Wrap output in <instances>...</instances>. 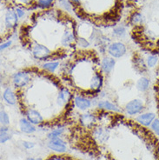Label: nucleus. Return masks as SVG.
Here are the masks:
<instances>
[{"mask_svg":"<svg viewBox=\"0 0 159 160\" xmlns=\"http://www.w3.org/2000/svg\"><path fill=\"white\" fill-rule=\"evenodd\" d=\"M24 147L25 149H32L34 147V143H32V142H24Z\"/></svg>","mask_w":159,"mask_h":160,"instance_id":"nucleus-29","label":"nucleus"},{"mask_svg":"<svg viewBox=\"0 0 159 160\" xmlns=\"http://www.w3.org/2000/svg\"><path fill=\"white\" fill-rule=\"evenodd\" d=\"M59 66V63L58 62H48L45 63L43 65L44 69L50 72H54L57 70V68Z\"/></svg>","mask_w":159,"mask_h":160,"instance_id":"nucleus-22","label":"nucleus"},{"mask_svg":"<svg viewBox=\"0 0 159 160\" xmlns=\"http://www.w3.org/2000/svg\"><path fill=\"white\" fill-rule=\"evenodd\" d=\"M108 52L112 58H117L123 57L126 53V47L123 43L115 42V43H113L109 46Z\"/></svg>","mask_w":159,"mask_h":160,"instance_id":"nucleus-2","label":"nucleus"},{"mask_svg":"<svg viewBox=\"0 0 159 160\" xmlns=\"http://www.w3.org/2000/svg\"><path fill=\"white\" fill-rule=\"evenodd\" d=\"M159 57L157 54H150L146 58V65L148 68H154L158 64Z\"/></svg>","mask_w":159,"mask_h":160,"instance_id":"nucleus-19","label":"nucleus"},{"mask_svg":"<svg viewBox=\"0 0 159 160\" xmlns=\"http://www.w3.org/2000/svg\"><path fill=\"white\" fill-rule=\"evenodd\" d=\"M17 15L12 10H9L5 15V26L8 29L14 28L17 23Z\"/></svg>","mask_w":159,"mask_h":160,"instance_id":"nucleus-8","label":"nucleus"},{"mask_svg":"<svg viewBox=\"0 0 159 160\" xmlns=\"http://www.w3.org/2000/svg\"><path fill=\"white\" fill-rule=\"evenodd\" d=\"M131 23L133 24H140L143 23V18L142 14H140L138 12H136L133 14V16L131 17Z\"/></svg>","mask_w":159,"mask_h":160,"instance_id":"nucleus-24","label":"nucleus"},{"mask_svg":"<svg viewBox=\"0 0 159 160\" xmlns=\"http://www.w3.org/2000/svg\"><path fill=\"white\" fill-rule=\"evenodd\" d=\"M72 1L74 4H78L79 3V0H72Z\"/></svg>","mask_w":159,"mask_h":160,"instance_id":"nucleus-35","label":"nucleus"},{"mask_svg":"<svg viewBox=\"0 0 159 160\" xmlns=\"http://www.w3.org/2000/svg\"><path fill=\"white\" fill-rule=\"evenodd\" d=\"M80 122L84 127H90L96 122V118L93 114L84 113L80 117Z\"/></svg>","mask_w":159,"mask_h":160,"instance_id":"nucleus-14","label":"nucleus"},{"mask_svg":"<svg viewBox=\"0 0 159 160\" xmlns=\"http://www.w3.org/2000/svg\"><path fill=\"white\" fill-rule=\"evenodd\" d=\"M149 87H150V80L145 77L141 78L137 83V88L140 92H145L146 91H148Z\"/></svg>","mask_w":159,"mask_h":160,"instance_id":"nucleus-16","label":"nucleus"},{"mask_svg":"<svg viewBox=\"0 0 159 160\" xmlns=\"http://www.w3.org/2000/svg\"><path fill=\"white\" fill-rule=\"evenodd\" d=\"M48 147L52 151L58 152V153H63V152H66V149H67L65 142L63 139H61L59 137L50 139L49 143H48Z\"/></svg>","mask_w":159,"mask_h":160,"instance_id":"nucleus-5","label":"nucleus"},{"mask_svg":"<svg viewBox=\"0 0 159 160\" xmlns=\"http://www.w3.org/2000/svg\"><path fill=\"white\" fill-rule=\"evenodd\" d=\"M103 85V78L100 74L96 73L94 76L92 77V80L90 82V88L92 91H98Z\"/></svg>","mask_w":159,"mask_h":160,"instance_id":"nucleus-12","label":"nucleus"},{"mask_svg":"<svg viewBox=\"0 0 159 160\" xmlns=\"http://www.w3.org/2000/svg\"><path fill=\"white\" fill-rule=\"evenodd\" d=\"M52 1L53 0H39L37 4L41 8H47L52 4Z\"/></svg>","mask_w":159,"mask_h":160,"instance_id":"nucleus-27","label":"nucleus"},{"mask_svg":"<svg viewBox=\"0 0 159 160\" xmlns=\"http://www.w3.org/2000/svg\"><path fill=\"white\" fill-rule=\"evenodd\" d=\"M30 80H31V78L28 73H26L25 72H17L13 75V78H12L13 84L17 88L24 87L30 82Z\"/></svg>","mask_w":159,"mask_h":160,"instance_id":"nucleus-3","label":"nucleus"},{"mask_svg":"<svg viewBox=\"0 0 159 160\" xmlns=\"http://www.w3.org/2000/svg\"><path fill=\"white\" fill-rule=\"evenodd\" d=\"M32 55L38 60H44L48 58L51 55V51L44 45L37 44L32 49Z\"/></svg>","mask_w":159,"mask_h":160,"instance_id":"nucleus-4","label":"nucleus"},{"mask_svg":"<svg viewBox=\"0 0 159 160\" xmlns=\"http://www.w3.org/2000/svg\"><path fill=\"white\" fill-rule=\"evenodd\" d=\"M115 66V60L112 58H105L101 62V67L102 70L105 73H110L112 72V69Z\"/></svg>","mask_w":159,"mask_h":160,"instance_id":"nucleus-13","label":"nucleus"},{"mask_svg":"<svg viewBox=\"0 0 159 160\" xmlns=\"http://www.w3.org/2000/svg\"><path fill=\"white\" fill-rule=\"evenodd\" d=\"M93 136L95 138L97 141H98L99 143H105L109 138V133L107 130L103 128H97L93 132Z\"/></svg>","mask_w":159,"mask_h":160,"instance_id":"nucleus-10","label":"nucleus"},{"mask_svg":"<svg viewBox=\"0 0 159 160\" xmlns=\"http://www.w3.org/2000/svg\"><path fill=\"white\" fill-rule=\"evenodd\" d=\"M151 129L152 132H154V134H156L157 136L159 137V118H156L154 121L152 122V124L151 125Z\"/></svg>","mask_w":159,"mask_h":160,"instance_id":"nucleus-26","label":"nucleus"},{"mask_svg":"<svg viewBox=\"0 0 159 160\" xmlns=\"http://www.w3.org/2000/svg\"><path fill=\"white\" fill-rule=\"evenodd\" d=\"M4 101L9 104H16V98H15V94L13 93L12 90L10 88H7L4 92Z\"/></svg>","mask_w":159,"mask_h":160,"instance_id":"nucleus-17","label":"nucleus"},{"mask_svg":"<svg viewBox=\"0 0 159 160\" xmlns=\"http://www.w3.org/2000/svg\"><path fill=\"white\" fill-rule=\"evenodd\" d=\"M114 34L118 37H123L125 34V29L123 26H118L114 29Z\"/></svg>","mask_w":159,"mask_h":160,"instance_id":"nucleus-28","label":"nucleus"},{"mask_svg":"<svg viewBox=\"0 0 159 160\" xmlns=\"http://www.w3.org/2000/svg\"><path fill=\"white\" fill-rule=\"evenodd\" d=\"M47 160H64L62 158H60V157H57V156H53L52 158H50L49 159Z\"/></svg>","mask_w":159,"mask_h":160,"instance_id":"nucleus-34","label":"nucleus"},{"mask_svg":"<svg viewBox=\"0 0 159 160\" xmlns=\"http://www.w3.org/2000/svg\"><path fill=\"white\" fill-rule=\"evenodd\" d=\"M73 41H74V35L72 34V32H66L64 33L63 38H62V44L64 45V46L70 45Z\"/></svg>","mask_w":159,"mask_h":160,"instance_id":"nucleus-21","label":"nucleus"},{"mask_svg":"<svg viewBox=\"0 0 159 160\" xmlns=\"http://www.w3.org/2000/svg\"><path fill=\"white\" fill-rule=\"evenodd\" d=\"M156 118L157 117L154 112H144V113H141L140 115L137 117L136 120L141 125L149 127V126H151Z\"/></svg>","mask_w":159,"mask_h":160,"instance_id":"nucleus-6","label":"nucleus"},{"mask_svg":"<svg viewBox=\"0 0 159 160\" xmlns=\"http://www.w3.org/2000/svg\"><path fill=\"white\" fill-rule=\"evenodd\" d=\"M98 108L106 111H112V112H119L118 108L109 101H100L98 103Z\"/></svg>","mask_w":159,"mask_h":160,"instance_id":"nucleus-18","label":"nucleus"},{"mask_svg":"<svg viewBox=\"0 0 159 160\" xmlns=\"http://www.w3.org/2000/svg\"><path fill=\"white\" fill-rule=\"evenodd\" d=\"M31 1H32V0H18V2L23 4H29L31 3Z\"/></svg>","mask_w":159,"mask_h":160,"instance_id":"nucleus-33","label":"nucleus"},{"mask_svg":"<svg viewBox=\"0 0 159 160\" xmlns=\"http://www.w3.org/2000/svg\"><path fill=\"white\" fill-rule=\"evenodd\" d=\"M16 13H17V17L18 18H21V17H23L24 16V12L21 10V9L19 8H17L16 9Z\"/></svg>","mask_w":159,"mask_h":160,"instance_id":"nucleus-32","label":"nucleus"},{"mask_svg":"<svg viewBox=\"0 0 159 160\" xmlns=\"http://www.w3.org/2000/svg\"><path fill=\"white\" fill-rule=\"evenodd\" d=\"M64 132V129L62 128V127H59V128H57L55 130H53L52 132H51L49 134H48V138L50 139L52 138H58L59 136H61Z\"/></svg>","mask_w":159,"mask_h":160,"instance_id":"nucleus-23","label":"nucleus"},{"mask_svg":"<svg viewBox=\"0 0 159 160\" xmlns=\"http://www.w3.org/2000/svg\"><path fill=\"white\" fill-rule=\"evenodd\" d=\"M25 115H26L27 119L33 124H41L43 122V117L41 116V114L36 110L29 109L25 113Z\"/></svg>","mask_w":159,"mask_h":160,"instance_id":"nucleus-7","label":"nucleus"},{"mask_svg":"<svg viewBox=\"0 0 159 160\" xmlns=\"http://www.w3.org/2000/svg\"><path fill=\"white\" fill-rule=\"evenodd\" d=\"M143 108H144L143 102L140 99L131 100L125 105V111L131 116H134L141 113Z\"/></svg>","mask_w":159,"mask_h":160,"instance_id":"nucleus-1","label":"nucleus"},{"mask_svg":"<svg viewBox=\"0 0 159 160\" xmlns=\"http://www.w3.org/2000/svg\"><path fill=\"white\" fill-rule=\"evenodd\" d=\"M20 130L24 133H33L36 132V127L34 126V124L31 123L28 119L26 118H21L19 122Z\"/></svg>","mask_w":159,"mask_h":160,"instance_id":"nucleus-9","label":"nucleus"},{"mask_svg":"<svg viewBox=\"0 0 159 160\" xmlns=\"http://www.w3.org/2000/svg\"><path fill=\"white\" fill-rule=\"evenodd\" d=\"M0 135H1V143L2 144H4L6 141H8V140L12 138V133L10 132V130L8 128H6L5 126L1 127Z\"/></svg>","mask_w":159,"mask_h":160,"instance_id":"nucleus-20","label":"nucleus"},{"mask_svg":"<svg viewBox=\"0 0 159 160\" xmlns=\"http://www.w3.org/2000/svg\"><path fill=\"white\" fill-rule=\"evenodd\" d=\"M78 42H79V44H81L82 46H88L89 45V43H88L86 40L84 39V38H79Z\"/></svg>","mask_w":159,"mask_h":160,"instance_id":"nucleus-31","label":"nucleus"},{"mask_svg":"<svg viewBox=\"0 0 159 160\" xmlns=\"http://www.w3.org/2000/svg\"><path fill=\"white\" fill-rule=\"evenodd\" d=\"M71 98V93L68 91L67 89H62L59 92L58 97H57V104L59 105H64L67 102H69V100Z\"/></svg>","mask_w":159,"mask_h":160,"instance_id":"nucleus-15","label":"nucleus"},{"mask_svg":"<svg viewBox=\"0 0 159 160\" xmlns=\"http://www.w3.org/2000/svg\"><path fill=\"white\" fill-rule=\"evenodd\" d=\"M0 122H1L2 126H7L9 123H10V119H9L7 113L4 111H3V110L0 112Z\"/></svg>","mask_w":159,"mask_h":160,"instance_id":"nucleus-25","label":"nucleus"},{"mask_svg":"<svg viewBox=\"0 0 159 160\" xmlns=\"http://www.w3.org/2000/svg\"><path fill=\"white\" fill-rule=\"evenodd\" d=\"M12 44V41H7L6 43H4V44H1V51H3V50H4V49L8 48L9 46Z\"/></svg>","mask_w":159,"mask_h":160,"instance_id":"nucleus-30","label":"nucleus"},{"mask_svg":"<svg viewBox=\"0 0 159 160\" xmlns=\"http://www.w3.org/2000/svg\"><path fill=\"white\" fill-rule=\"evenodd\" d=\"M27 160H42L41 158H30Z\"/></svg>","mask_w":159,"mask_h":160,"instance_id":"nucleus-36","label":"nucleus"},{"mask_svg":"<svg viewBox=\"0 0 159 160\" xmlns=\"http://www.w3.org/2000/svg\"><path fill=\"white\" fill-rule=\"evenodd\" d=\"M74 103H75L76 106L80 110H86V109L90 108L92 105V103L90 100L82 96L76 97L74 99Z\"/></svg>","mask_w":159,"mask_h":160,"instance_id":"nucleus-11","label":"nucleus"}]
</instances>
